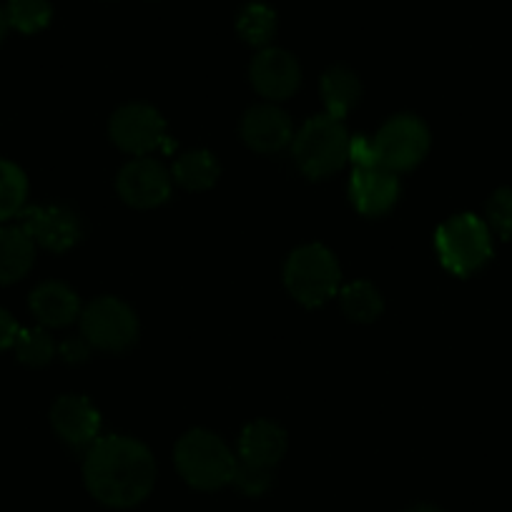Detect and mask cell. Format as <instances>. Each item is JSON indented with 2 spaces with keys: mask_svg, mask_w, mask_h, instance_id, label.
<instances>
[{
  "mask_svg": "<svg viewBox=\"0 0 512 512\" xmlns=\"http://www.w3.org/2000/svg\"><path fill=\"white\" fill-rule=\"evenodd\" d=\"M81 337L101 352H126L139 339V319L121 299L98 297L81 312Z\"/></svg>",
  "mask_w": 512,
  "mask_h": 512,
  "instance_id": "cell-6",
  "label": "cell"
},
{
  "mask_svg": "<svg viewBox=\"0 0 512 512\" xmlns=\"http://www.w3.org/2000/svg\"><path fill=\"white\" fill-rule=\"evenodd\" d=\"M21 226L48 251H68L83 236L81 219L68 206H33L23 211Z\"/></svg>",
  "mask_w": 512,
  "mask_h": 512,
  "instance_id": "cell-12",
  "label": "cell"
},
{
  "mask_svg": "<svg viewBox=\"0 0 512 512\" xmlns=\"http://www.w3.org/2000/svg\"><path fill=\"white\" fill-rule=\"evenodd\" d=\"M369 151H372L374 164L402 174V171L415 169L427 156L430 131H427L425 121L402 113V116L390 118L379 128L374 141H369Z\"/></svg>",
  "mask_w": 512,
  "mask_h": 512,
  "instance_id": "cell-7",
  "label": "cell"
},
{
  "mask_svg": "<svg viewBox=\"0 0 512 512\" xmlns=\"http://www.w3.org/2000/svg\"><path fill=\"white\" fill-rule=\"evenodd\" d=\"M171 184L174 179L166 166L146 156L128 161L116 179L118 196L134 209H154L164 204L171 196Z\"/></svg>",
  "mask_w": 512,
  "mask_h": 512,
  "instance_id": "cell-10",
  "label": "cell"
},
{
  "mask_svg": "<svg viewBox=\"0 0 512 512\" xmlns=\"http://www.w3.org/2000/svg\"><path fill=\"white\" fill-rule=\"evenodd\" d=\"M31 312L43 327L63 329L81 319L78 294L63 282H43L31 294Z\"/></svg>",
  "mask_w": 512,
  "mask_h": 512,
  "instance_id": "cell-16",
  "label": "cell"
},
{
  "mask_svg": "<svg viewBox=\"0 0 512 512\" xmlns=\"http://www.w3.org/2000/svg\"><path fill=\"white\" fill-rule=\"evenodd\" d=\"M407 512H442V510H437V507H432V505H417Z\"/></svg>",
  "mask_w": 512,
  "mask_h": 512,
  "instance_id": "cell-30",
  "label": "cell"
},
{
  "mask_svg": "<svg viewBox=\"0 0 512 512\" xmlns=\"http://www.w3.org/2000/svg\"><path fill=\"white\" fill-rule=\"evenodd\" d=\"M339 304H342V312L347 314L352 322L369 324L374 319L382 317L384 302L382 294L377 287H372L369 282H352L339 292Z\"/></svg>",
  "mask_w": 512,
  "mask_h": 512,
  "instance_id": "cell-21",
  "label": "cell"
},
{
  "mask_svg": "<svg viewBox=\"0 0 512 512\" xmlns=\"http://www.w3.org/2000/svg\"><path fill=\"white\" fill-rule=\"evenodd\" d=\"M83 482L106 507H136L156 485V460L146 445L123 435L101 437L86 450Z\"/></svg>",
  "mask_w": 512,
  "mask_h": 512,
  "instance_id": "cell-1",
  "label": "cell"
},
{
  "mask_svg": "<svg viewBox=\"0 0 512 512\" xmlns=\"http://www.w3.org/2000/svg\"><path fill=\"white\" fill-rule=\"evenodd\" d=\"M349 151H352V139L342 118L329 113L309 118L292 141L294 164L309 179H327L337 174L349 161Z\"/></svg>",
  "mask_w": 512,
  "mask_h": 512,
  "instance_id": "cell-2",
  "label": "cell"
},
{
  "mask_svg": "<svg viewBox=\"0 0 512 512\" xmlns=\"http://www.w3.org/2000/svg\"><path fill=\"white\" fill-rule=\"evenodd\" d=\"M36 259V241L21 224L0 226V287L26 277Z\"/></svg>",
  "mask_w": 512,
  "mask_h": 512,
  "instance_id": "cell-17",
  "label": "cell"
},
{
  "mask_svg": "<svg viewBox=\"0 0 512 512\" xmlns=\"http://www.w3.org/2000/svg\"><path fill=\"white\" fill-rule=\"evenodd\" d=\"M241 139L251 151L277 154L294 141V123L287 111L272 103L254 106L241 118Z\"/></svg>",
  "mask_w": 512,
  "mask_h": 512,
  "instance_id": "cell-14",
  "label": "cell"
},
{
  "mask_svg": "<svg viewBox=\"0 0 512 512\" xmlns=\"http://www.w3.org/2000/svg\"><path fill=\"white\" fill-rule=\"evenodd\" d=\"M8 18H6V11H3V8H0V41H3V38H6V31H8Z\"/></svg>",
  "mask_w": 512,
  "mask_h": 512,
  "instance_id": "cell-29",
  "label": "cell"
},
{
  "mask_svg": "<svg viewBox=\"0 0 512 512\" xmlns=\"http://www.w3.org/2000/svg\"><path fill=\"white\" fill-rule=\"evenodd\" d=\"M221 174L219 161L214 159V154L204 149L186 151L176 159L174 169H171V179L179 186H184L186 191H206L216 184Z\"/></svg>",
  "mask_w": 512,
  "mask_h": 512,
  "instance_id": "cell-19",
  "label": "cell"
},
{
  "mask_svg": "<svg viewBox=\"0 0 512 512\" xmlns=\"http://www.w3.org/2000/svg\"><path fill=\"white\" fill-rule=\"evenodd\" d=\"M13 349H16L18 362H23L26 367H46L58 352L56 342L46 329H21Z\"/></svg>",
  "mask_w": 512,
  "mask_h": 512,
  "instance_id": "cell-24",
  "label": "cell"
},
{
  "mask_svg": "<svg viewBox=\"0 0 512 512\" xmlns=\"http://www.w3.org/2000/svg\"><path fill=\"white\" fill-rule=\"evenodd\" d=\"M287 452V432L269 420H256L244 427L239 437V457L236 460L262 470H274Z\"/></svg>",
  "mask_w": 512,
  "mask_h": 512,
  "instance_id": "cell-15",
  "label": "cell"
},
{
  "mask_svg": "<svg viewBox=\"0 0 512 512\" xmlns=\"http://www.w3.org/2000/svg\"><path fill=\"white\" fill-rule=\"evenodd\" d=\"M249 81L259 96L269 101H287L302 83V68L292 53L282 48H262L249 66Z\"/></svg>",
  "mask_w": 512,
  "mask_h": 512,
  "instance_id": "cell-11",
  "label": "cell"
},
{
  "mask_svg": "<svg viewBox=\"0 0 512 512\" xmlns=\"http://www.w3.org/2000/svg\"><path fill=\"white\" fill-rule=\"evenodd\" d=\"M437 254L457 277L475 274L492 254L490 226L472 214L452 216L437 229Z\"/></svg>",
  "mask_w": 512,
  "mask_h": 512,
  "instance_id": "cell-5",
  "label": "cell"
},
{
  "mask_svg": "<svg viewBox=\"0 0 512 512\" xmlns=\"http://www.w3.org/2000/svg\"><path fill=\"white\" fill-rule=\"evenodd\" d=\"M339 272L337 256L322 244H304L287 259L284 284L289 294L304 307H319L337 294Z\"/></svg>",
  "mask_w": 512,
  "mask_h": 512,
  "instance_id": "cell-4",
  "label": "cell"
},
{
  "mask_svg": "<svg viewBox=\"0 0 512 512\" xmlns=\"http://www.w3.org/2000/svg\"><path fill=\"white\" fill-rule=\"evenodd\" d=\"M88 349H91V344L81 337V339H66V342L58 347V352H61V357L66 359V362H83V359L88 357Z\"/></svg>",
  "mask_w": 512,
  "mask_h": 512,
  "instance_id": "cell-28",
  "label": "cell"
},
{
  "mask_svg": "<svg viewBox=\"0 0 512 512\" xmlns=\"http://www.w3.org/2000/svg\"><path fill=\"white\" fill-rule=\"evenodd\" d=\"M487 224L502 239H512V189H497L487 201Z\"/></svg>",
  "mask_w": 512,
  "mask_h": 512,
  "instance_id": "cell-26",
  "label": "cell"
},
{
  "mask_svg": "<svg viewBox=\"0 0 512 512\" xmlns=\"http://www.w3.org/2000/svg\"><path fill=\"white\" fill-rule=\"evenodd\" d=\"M108 136L126 154L149 156L159 151L166 141V121L154 106L146 103H126L118 108L108 123Z\"/></svg>",
  "mask_w": 512,
  "mask_h": 512,
  "instance_id": "cell-9",
  "label": "cell"
},
{
  "mask_svg": "<svg viewBox=\"0 0 512 512\" xmlns=\"http://www.w3.org/2000/svg\"><path fill=\"white\" fill-rule=\"evenodd\" d=\"M236 33L254 48H269L277 36V13L264 3H249L236 16Z\"/></svg>",
  "mask_w": 512,
  "mask_h": 512,
  "instance_id": "cell-20",
  "label": "cell"
},
{
  "mask_svg": "<svg viewBox=\"0 0 512 512\" xmlns=\"http://www.w3.org/2000/svg\"><path fill=\"white\" fill-rule=\"evenodd\" d=\"M174 462L179 475L196 490L214 492L234 480L236 455L219 435L209 430L186 432L176 442Z\"/></svg>",
  "mask_w": 512,
  "mask_h": 512,
  "instance_id": "cell-3",
  "label": "cell"
},
{
  "mask_svg": "<svg viewBox=\"0 0 512 512\" xmlns=\"http://www.w3.org/2000/svg\"><path fill=\"white\" fill-rule=\"evenodd\" d=\"M18 332H21V327H18V322L13 319V314L6 312V309H0V352L13 347Z\"/></svg>",
  "mask_w": 512,
  "mask_h": 512,
  "instance_id": "cell-27",
  "label": "cell"
},
{
  "mask_svg": "<svg viewBox=\"0 0 512 512\" xmlns=\"http://www.w3.org/2000/svg\"><path fill=\"white\" fill-rule=\"evenodd\" d=\"M349 159L354 161L352 179H349L352 204L367 216L387 214L400 196V179L395 171L374 164L372 154H369V141L362 139L352 141Z\"/></svg>",
  "mask_w": 512,
  "mask_h": 512,
  "instance_id": "cell-8",
  "label": "cell"
},
{
  "mask_svg": "<svg viewBox=\"0 0 512 512\" xmlns=\"http://www.w3.org/2000/svg\"><path fill=\"white\" fill-rule=\"evenodd\" d=\"M53 432L71 450H88L101 440V415L96 407L81 395H63L51 407Z\"/></svg>",
  "mask_w": 512,
  "mask_h": 512,
  "instance_id": "cell-13",
  "label": "cell"
},
{
  "mask_svg": "<svg viewBox=\"0 0 512 512\" xmlns=\"http://www.w3.org/2000/svg\"><path fill=\"white\" fill-rule=\"evenodd\" d=\"M28 179L16 164L0 159V224L18 216L26 206Z\"/></svg>",
  "mask_w": 512,
  "mask_h": 512,
  "instance_id": "cell-22",
  "label": "cell"
},
{
  "mask_svg": "<svg viewBox=\"0 0 512 512\" xmlns=\"http://www.w3.org/2000/svg\"><path fill=\"white\" fill-rule=\"evenodd\" d=\"M272 482H274V470H262V467H251L236 460V470H234V480H231V485H234L239 492H244V495L249 497H259L272 487Z\"/></svg>",
  "mask_w": 512,
  "mask_h": 512,
  "instance_id": "cell-25",
  "label": "cell"
},
{
  "mask_svg": "<svg viewBox=\"0 0 512 512\" xmlns=\"http://www.w3.org/2000/svg\"><path fill=\"white\" fill-rule=\"evenodd\" d=\"M362 96V83L357 73L347 66H332L322 76V98L327 113L334 118H344Z\"/></svg>",
  "mask_w": 512,
  "mask_h": 512,
  "instance_id": "cell-18",
  "label": "cell"
},
{
  "mask_svg": "<svg viewBox=\"0 0 512 512\" xmlns=\"http://www.w3.org/2000/svg\"><path fill=\"white\" fill-rule=\"evenodd\" d=\"M51 13L48 0H8L6 6L8 26L26 33V36L43 31L51 23Z\"/></svg>",
  "mask_w": 512,
  "mask_h": 512,
  "instance_id": "cell-23",
  "label": "cell"
}]
</instances>
